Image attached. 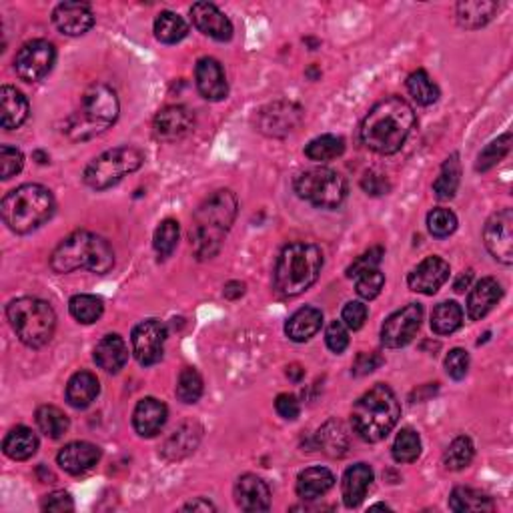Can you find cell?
<instances>
[{"mask_svg":"<svg viewBox=\"0 0 513 513\" xmlns=\"http://www.w3.org/2000/svg\"><path fill=\"white\" fill-rule=\"evenodd\" d=\"M416 113L401 97H387L379 101L363 121V145L379 155H393L409 139L416 127Z\"/></svg>","mask_w":513,"mask_h":513,"instance_id":"cell-1","label":"cell"},{"mask_svg":"<svg viewBox=\"0 0 513 513\" xmlns=\"http://www.w3.org/2000/svg\"><path fill=\"white\" fill-rule=\"evenodd\" d=\"M239 201L233 191L229 189H221V191L213 193L209 198H205L198 206L193 227H191V247L198 261L213 259L214 255L221 251L223 241H225L227 233L233 227L237 217Z\"/></svg>","mask_w":513,"mask_h":513,"instance_id":"cell-2","label":"cell"},{"mask_svg":"<svg viewBox=\"0 0 513 513\" xmlns=\"http://www.w3.org/2000/svg\"><path fill=\"white\" fill-rule=\"evenodd\" d=\"M121 105L114 90L105 82H95L80 97L79 111L64 121L66 137L74 143L101 135L119 119Z\"/></svg>","mask_w":513,"mask_h":513,"instance_id":"cell-3","label":"cell"},{"mask_svg":"<svg viewBox=\"0 0 513 513\" xmlns=\"http://www.w3.org/2000/svg\"><path fill=\"white\" fill-rule=\"evenodd\" d=\"M401 405L391 387L377 383L363 393L351 411V425L363 442L377 443L385 440L397 425Z\"/></svg>","mask_w":513,"mask_h":513,"instance_id":"cell-4","label":"cell"},{"mask_svg":"<svg viewBox=\"0 0 513 513\" xmlns=\"http://www.w3.org/2000/svg\"><path fill=\"white\" fill-rule=\"evenodd\" d=\"M51 267L61 275L79 269L105 275L114 267V251L106 239L88 231H74L53 251Z\"/></svg>","mask_w":513,"mask_h":513,"instance_id":"cell-5","label":"cell"},{"mask_svg":"<svg viewBox=\"0 0 513 513\" xmlns=\"http://www.w3.org/2000/svg\"><path fill=\"white\" fill-rule=\"evenodd\" d=\"M3 219L14 233H30L53 217L55 197L43 185H22L8 193L0 205Z\"/></svg>","mask_w":513,"mask_h":513,"instance_id":"cell-6","label":"cell"},{"mask_svg":"<svg viewBox=\"0 0 513 513\" xmlns=\"http://www.w3.org/2000/svg\"><path fill=\"white\" fill-rule=\"evenodd\" d=\"M323 269V253L313 243H291L279 255L275 287L281 295L297 297L315 283Z\"/></svg>","mask_w":513,"mask_h":513,"instance_id":"cell-7","label":"cell"},{"mask_svg":"<svg viewBox=\"0 0 513 513\" xmlns=\"http://www.w3.org/2000/svg\"><path fill=\"white\" fill-rule=\"evenodd\" d=\"M6 317L16 337L32 349H40L51 341L56 329V313L51 303L37 297H21L8 303Z\"/></svg>","mask_w":513,"mask_h":513,"instance_id":"cell-8","label":"cell"},{"mask_svg":"<svg viewBox=\"0 0 513 513\" xmlns=\"http://www.w3.org/2000/svg\"><path fill=\"white\" fill-rule=\"evenodd\" d=\"M145 163V155L135 147H117L105 151L97 159L90 161L85 169V185L93 191H106V189L121 183L130 172L139 171Z\"/></svg>","mask_w":513,"mask_h":513,"instance_id":"cell-9","label":"cell"},{"mask_svg":"<svg viewBox=\"0 0 513 513\" xmlns=\"http://www.w3.org/2000/svg\"><path fill=\"white\" fill-rule=\"evenodd\" d=\"M295 193L319 209H337L347 197V183L337 171L317 167L295 179Z\"/></svg>","mask_w":513,"mask_h":513,"instance_id":"cell-10","label":"cell"},{"mask_svg":"<svg viewBox=\"0 0 513 513\" xmlns=\"http://www.w3.org/2000/svg\"><path fill=\"white\" fill-rule=\"evenodd\" d=\"M303 109L299 105L289 101H275L265 105L255 114V127L265 137L283 139L301 125Z\"/></svg>","mask_w":513,"mask_h":513,"instance_id":"cell-11","label":"cell"},{"mask_svg":"<svg viewBox=\"0 0 513 513\" xmlns=\"http://www.w3.org/2000/svg\"><path fill=\"white\" fill-rule=\"evenodd\" d=\"M56 61V51L48 40L37 38L22 45L21 51L14 56V71L19 79L27 82L43 80L53 71Z\"/></svg>","mask_w":513,"mask_h":513,"instance_id":"cell-12","label":"cell"},{"mask_svg":"<svg viewBox=\"0 0 513 513\" xmlns=\"http://www.w3.org/2000/svg\"><path fill=\"white\" fill-rule=\"evenodd\" d=\"M421 321H424V307L419 303L405 305L383 323L382 343L387 349H399V347L409 345L417 335Z\"/></svg>","mask_w":513,"mask_h":513,"instance_id":"cell-13","label":"cell"},{"mask_svg":"<svg viewBox=\"0 0 513 513\" xmlns=\"http://www.w3.org/2000/svg\"><path fill=\"white\" fill-rule=\"evenodd\" d=\"M132 353L140 366H155L163 359L164 341H167V325L159 319L140 321L132 329Z\"/></svg>","mask_w":513,"mask_h":513,"instance_id":"cell-14","label":"cell"},{"mask_svg":"<svg viewBox=\"0 0 513 513\" xmlns=\"http://www.w3.org/2000/svg\"><path fill=\"white\" fill-rule=\"evenodd\" d=\"M484 241L495 261L503 265L513 263V211L501 209L487 219L484 227Z\"/></svg>","mask_w":513,"mask_h":513,"instance_id":"cell-15","label":"cell"},{"mask_svg":"<svg viewBox=\"0 0 513 513\" xmlns=\"http://www.w3.org/2000/svg\"><path fill=\"white\" fill-rule=\"evenodd\" d=\"M450 263L442 256H427L409 273L408 285L411 291L421 295H433L450 279Z\"/></svg>","mask_w":513,"mask_h":513,"instance_id":"cell-16","label":"cell"},{"mask_svg":"<svg viewBox=\"0 0 513 513\" xmlns=\"http://www.w3.org/2000/svg\"><path fill=\"white\" fill-rule=\"evenodd\" d=\"M193 122L195 117L187 106L171 105L156 113L153 121V132L156 139L164 140V143H175V140L183 139L193 129Z\"/></svg>","mask_w":513,"mask_h":513,"instance_id":"cell-17","label":"cell"},{"mask_svg":"<svg viewBox=\"0 0 513 513\" xmlns=\"http://www.w3.org/2000/svg\"><path fill=\"white\" fill-rule=\"evenodd\" d=\"M191 19L195 27L203 32L205 37H211L219 43H227L233 38V22L229 16L219 11L211 3H197L191 8Z\"/></svg>","mask_w":513,"mask_h":513,"instance_id":"cell-18","label":"cell"},{"mask_svg":"<svg viewBox=\"0 0 513 513\" xmlns=\"http://www.w3.org/2000/svg\"><path fill=\"white\" fill-rule=\"evenodd\" d=\"M195 79L198 93H201L206 101L219 103L223 98H227L229 95L227 77L217 59H213V56H203V59L197 63Z\"/></svg>","mask_w":513,"mask_h":513,"instance_id":"cell-19","label":"cell"},{"mask_svg":"<svg viewBox=\"0 0 513 513\" xmlns=\"http://www.w3.org/2000/svg\"><path fill=\"white\" fill-rule=\"evenodd\" d=\"M53 22L66 37H80L95 27V14L85 3H61L53 11Z\"/></svg>","mask_w":513,"mask_h":513,"instance_id":"cell-20","label":"cell"},{"mask_svg":"<svg viewBox=\"0 0 513 513\" xmlns=\"http://www.w3.org/2000/svg\"><path fill=\"white\" fill-rule=\"evenodd\" d=\"M167 405L155 399V397H145L132 411V427L140 437H155L156 433H161V429L167 424Z\"/></svg>","mask_w":513,"mask_h":513,"instance_id":"cell-21","label":"cell"},{"mask_svg":"<svg viewBox=\"0 0 513 513\" xmlns=\"http://www.w3.org/2000/svg\"><path fill=\"white\" fill-rule=\"evenodd\" d=\"M201 437H203V427L198 425L197 421H185V424H181L175 432L164 440L161 448L163 458L169 461L185 459L187 455H191L198 448Z\"/></svg>","mask_w":513,"mask_h":513,"instance_id":"cell-22","label":"cell"},{"mask_svg":"<svg viewBox=\"0 0 513 513\" xmlns=\"http://www.w3.org/2000/svg\"><path fill=\"white\" fill-rule=\"evenodd\" d=\"M98 459H101V450L97 448L95 443L88 442H72L56 455V461H59L61 469H64L66 474L71 475H80L85 471L93 469Z\"/></svg>","mask_w":513,"mask_h":513,"instance_id":"cell-23","label":"cell"},{"mask_svg":"<svg viewBox=\"0 0 513 513\" xmlns=\"http://www.w3.org/2000/svg\"><path fill=\"white\" fill-rule=\"evenodd\" d=\"M235 501L243 511H267L271 508V490L261 477L247 474L237 479Z\"/></svg>","mask_w":513,"mask_h":513,"instance_id":"cell-24","label":"cell"},{"mask_svg":"<svg viewBox=\"0 0 513 513\" xmlns=\"http://www.w3.org/2000/svg\"><path fill=\"white\" fill-rule=\"evenodd\" d=\"M503 297V289L500 285L498 279L485 277L482 281H477L475 287L471 289V293L467 297V315L471 321L484 319L487 313H490L495 305L500 303Z\"/></svg>","mask_w":513,"mask_h":513,"instance_id":"cell-25","label":"cell"},{"mask_svg":"<svg viewBox=\"0 0 513 513\" xmlns=\"http://www.w3.org/2000/svg\"><path fill=\"white\" fill-rule=\"evenodd\" d=\"M95 363L106 374H119L129 361V347L125 339L117 333L105 335L95 347Z\"/></svg>","mask_w":513,"mask_h":513,"instance_id":"cell-26","label":"cell"},{"mask_svg":"<svg viewBox=\"0 0 513 513\" xmlns=\"http://www.w3.org/2000/svg\"><path fill=\"white\" fill-rule=\"evenodd\" d=\"M371 484H374V469L367 463H355L345 471L341 492L343 501L347 508H359L361 501L366 500Z\"/></svg>","mask_w":513,"mask_h":513,"instance_id":"cell-27","label":"cell"},{"mask_svg":"<svg viewBox=\"0 0 513 513\" xmlns=\"http://www.w3.org/2000/svg\"><path fill=\"white\" fill-rule=\"evenodd\" d=\"M498 11L500 4L492 3V0H463L455 6V19H458L459 27L477 30L485 27L487 22H492Z\"/></svg>","mask_w":513,"mask_h":513,"instance_id":"cell-28","label":"cell"},{"mask_svg":"<svg viewBox=\"0 0 513 513\" xmlns=\"http://www.w3.org/2000/svg\"><path fill=\"white\" fill-rule=\"evenodd\" d=\"M0 122L3 129L14 130L29 119V101L21 90L4 85L0 88Z\"/></svg>","mask_w":513,"mask_h":513,"instance_id":"cell-29","label":"cell"},{"mask_svg":"<svg viewBox=\"0 0 513 513\" xmlns=\"http://www.w3.org/2000/svg\"><path fill=\"white\" fill-rule=\"evenodd\" d=\"M98 391H101V385H98L97 375L90 371H79L66 383V401L74 409H87L98 397Z\"/></svg>","mask_w":513,"mask_h":513,"instance_id":"cell-30","label":"cell"},{"mask_svg":"<svg viewBox=\"0 0 513 513\" xmlns=\"http://www.w3.org/2000/svg\"><path fill=\"white\" fill-rule=\"evenodd\" d=\"M323 325V313L317 307H303L295 311L285 323V333L295 343L309 341L313 335L319 333Z\"/></svg>","mask_w":513,"mask_h":513,"instance_id":"cell-31","label":"cell"},{"mask_svg":"<svg viewBox=\"0 0 513 513\" xmlns=\"http://www.w3.org/2000/svg\"><path fill=\"white\" fill-rule=\"evenodd\" d=\"M333 485L335 475L327 467H309L301 471L299 477H297L295 490L301 500L311 501L325 495Z\"/></svg>","mask_w":513,"mask_h":513,"instance_id":"cell-32","label":"cell"},{"mask_svg":"<svg viewBox=\"0 0 513 513\" xmlns=\"http://www.w3.org/2000/svg\"><path fill=\"white\" fill-rule=\"evenodd\" d=\"M38 450V437L37 433L32 432V429L19 425L11 429V432L6 433L4 442H3V451L6 458H11L14 461H24V459H30L32 455L37 453Z\"/></svg>","mask_w":513,"mask_h":513,"instance_id":"cell-33","label":"cell"},{"mask_svg":"<svg viewBox=\"0 0 513 513\" xmlns=\"http://www.w3.org/2000/svg\"><path fill=\"white\" fill-rule=\"evenodd\" d=\"M315 440L323 453L331 455V458H343L349 450V433L339 419H329L317 432Z\"/></svg>","mask_w":513,"mask_h":513,"instance_id":"cell-34","label":"cell"},{"mask_svg":"<svg viewBox=\"0 0 513 513\" xmlns=\"http://www.w3.org/2000/svg\"><path fill=\"white\" fill-rule=\"evenodd\" d=\"M189 35V24L177 13L164 11L155 19V37L159 43L177 45Z\"/></svg>","mask_w":513,"mask_h":513,"instance_id":"cell-35","label":"cell"},{"mask_svg":"<svg viewBox=\"0 0 513 513\" xmlns=\"http://www.w3.org/2000/svg\"><path fill=\"white\" fill-rule=\"evenodd\" d=\"M461 183V164H459V155L453 153L448 156L442 167L440 177L435 179L433 183V193L440 201H450L455 197Z\"/></svg>","mask_w":513,"mask_h":513,"instance_id":"cell-36","label":"cell"},{"mask_svg":"<svg viewBox=\"0 0 513 513\" xmlns=\"http://www.w3.org/2000/svg\"><path fill=\"white\" fill-rule=\"evenodd\" d=\"M450 509L451 511H493L495 503L490 495H485L471 487H455L450 495Z\"/></svg>","mask_w":513,"mask_h":513,"instance_id":"cell-37","label":"cell"},{"mask_svg":"<svg viewBox=\"0 0 513 513\" xmlns=\"http://www.w3.org/2000/svg\"><path fill=\"white\" fill-rule=\"evenodd\" d=\"M463 325V309L459 303L443 301L432 313V329L437 335H451Z\"/></svg>","mask_w":513,"mask_h":513,"instance_id":"cell-38","label":"cell"},{"mask_svg":"<svg viewBox=\"0 0 513 513\" xmlns=\"http://www.w3.org/2000/svg\"><path fill=\"white\" fill-rule=\"evenodd\" d=\"M37 425L51 440H61L69 432L71 421L63 409L55 408V405H43L37 411Z\"/></svg>","mask_w":513,"mask_h":513,"instance_id":"cell-39","label":"cell"},{"mask_svg":"<svg viewBox=\"0 0 513 513\" xmlns=\"http://www.w3.org/2000/svg\"><path fill=\"white\" fill-rule=\"evenodd\" d=\"M345 153V140L343 137L337 135H321L317 139H313L311 143L305 147V155H307L309 161L315 163H327L333 161L337 156H341Z\"/></svg>","mask_w":513,"mask_h":513,"instance_id":"cell-40","label":"cell"},{"mask_svg":"<svg viewBox=\"0 0 513 513\" xmlns=\"http://www.w3.org/2000/svg\"><path fill=\"white\" fill-rule=\"evenodd\" d=\"M69 311L71 315L77 319L82 325H90V323H95L101 319L103 311H105V305L103 299L97 295H74L71 303H69Z\"/></svg>","mask_w":513,"mask_h":513,"instance_id":"cell-41","label":"cell"},{"mask_svg":"<svg viewBox=\"0 0 513 513\" xmlns=\"http://www.w3.org/2000/svg\"><path fill=\"white\" fill-rule=\"evenodd\" d=\"M408 90L409 95L413 97V101L429 106L437 103V98H440V88L433 82V79L429 77L425 71H416L411 72L408 77Z\"/></svg>","mask_w":513,"mask_h":513,"instance_id":"cell-42","label":"cell"},{"mask_svg":"<svg viewBox=\"0 0 513 513\" xmlns=\"http://www.w3.org/2000/svg\"><path fill=\"white\" fill-rule=\"evenodd\" d=\"M475 448L474 442L467 435H459L450 443V448L443 453V466L451 471L466 469L471 461H474Z\"/></svg>","mask_w":513,"mask_h":513,"instance_id":"cell-43","label":"cell"},{"mask_svg":"<svg viewBox=\"0 0 513 513\" xmlns=\"http://www.w3.org/2000/svg\"><path fill=\"white\" fill-rule=\"evenodd\" d=\"M393 459L397 463H413L421 455V437L416 429L405 427L397 433L393 442Z\"/></svg>","mask_w":513,"mask_h":513,"instance_id":"cell-44","label":"cell"},{"mask_svg":"<svg viewBox=\"0 0 513 513\" xmlns=\"http://www.w3.org/2000/svg\"><path fill=\"white\" fill-rule=\"evenodd\" d=\"M179 233V223L175 219H164L159 223L153 237V247L161 259H167V256H171L172 251L177 249Z\"/></svg>","mask_w":513,"mask_h":513,"instance_id":"cell-45","label":"cell"},{"mask_svg":"<svg viewBox=\"0 0 513 513\" xmlns=\"http://www.w3.org/2000/svg\"><path fill=\"white\" fill-rule=\"evenodd\" d=\"M203 389H205L203 387V377H201V374H198L197 369L185 367L183 371H181L179 379H177V389H175L179 401H183L187 405L197 403L198 399H201Z\"/></svg>","mask_w":513,"mask_h":513,"instance_id":"cell-46","label":"cell"},{"mask_svg":"<svg viewBox=\"0 0 513 513\" xmlns=\"http://www.w3.org/2000/svg\"><path fill=\"white\" fill-rule=\"evenodd\" d=\"M509 147H511V132H506V135H501L500 139L492 140V143L487 145L482 153H479L475 171L485 172V171L493 169L495 164H498L503 156L509 153Z\"/></svg>","mask_w":513,"mask_h":513,"instance_id":"cell-47","label":"cell"},{"mask_svg":"<svg viewBox=\"0 0 513 513\" xmlns=\"http://www.w3.org/2000/svg\"><path fill=\"white\" fill-rule=\"evenodd\" d=\"M427 229L433 237L445 239L453 235L455 229H458V217H455L453 211L437 206V209L427 214Z\"/></svg>","mask_w":513,"mask_h":513,"instance_id":"cell-48","label":"cell"},{"mask_svg":"<svg viewBox=\"0 0 513 513\" xmlns=\"http://www.w3.org/2000/svg\"><path fill=\"white\" fill-rule=\"evenodd\" d=\"M383 285H385V275L379 269H371L355 277V291L367 301L375 299V297L383 291Z\"/></svg>","mask_w":513,"mask_h":513,"instance_id":"cell-49","label":"cell"},{"mask_svg":"<svg viewBox=\"0 0 513 513\" xmlns=\"http://www.w3.org/2000/svg\"><path fill=\"white\" fill-rule=\"evenodd\" d=\"M383 247H371L369 251H366L363 255H359L357 259H355L349 267H347V277L355 279L361 273L371 271V269H379V265L383 261Z\"/></svg>","mask_w":513,"mask_h":513,"instance_id":"cell-50","label":"cell"},{"mask_svg":"<svg viewBox=\"0 0 513 513\" xmlns=\"http://www.w3.org/2000/svg\"><path fill=\"white\" fill-rule=\"evenodd\" d=\"M22 167H24V155L19 148L8 145L0 147V175H3L4 181L19 175Z\"/></svg>","mask_w":513,"mask_h":513,"instance_id":"cell-51","label":"cell"},{"mask_svg":"<svg viewBox=\"0 0 513 513\" xmlns=\"http://www.w3.org/2000/svg\"><path fill=\"white\" fill-rule=\"evenodd\" d=\"M445 371H448V375L455 382H459L467 375L469 371V355L466 349H461V347H455L448 353V357H445Z\"/></svg>","mask_w":513,"mask_h":513,"instance_id":"cell-52","label":"cell"},{"mask_svg":"<svg viewBox=\"0 0 513 513\" xmlns=\"http://www.w3.org/2000/svg\"><path fill=\"white\" fill-rule=\"evenodd\" d=\"M325 343L329 349L337 355L347 349V345H349V333H347L343 321L329 323V327L325 331Z\"/></svg>","mask_w":513,"mask_h":513,"instance_id":"cell-53","label":"cell"},{"mask_svg":"<svg viewBox=\"0 0 513 513\" xmlns=\"http://www.w3.org/2000/svg\"><path fill=\"white\" fill-rule=\"evenodd\" d=\"M367 305L366 303H361V301H349L343 307V313H341V321H343V325L345 327H349L353 331H357L361 329L363 325H366V321H367Z\"/></svg>","mask_w":513,"mask_h":513,"instance_id":"cell-54","label":"cell"},{"mask_svg":"<svg viewBox=\"0 0 513 513\" xmlns=\"http://www.w3.org/2000/svg\"><path fill=\"white\" fill-rule=\"evenodd\" d=\"M361 189L371 197H382L391 191V183L389 179L379 171H367L361 179Z\"/></svg>","mask_w":513,"mask_h":513,"instance_id":"cell-55","label":"cell"},{"mask_svg":"<svg viewBox=\"0 0 513 513\" xmlns=\"http://www.w3.org/2000/svg\"><path fill=\"white\" fill-rule=\"evenodd\" d=\"M40 508H43L45 511H53V513H69V511H74V501L69 492H53V493L45 495Z\"/></svg>","mask_w":513,"mask_h":513,"instance_id":"cell-56","label":"cell"},{"mask_svg":"<svg viewBox=\"0 0 513 513\" xmlns=\"http://www.w3.org/2000/svg\"><path fill=\"white\" fill-rule=\"evenodd\" d=\"M383 363V357L379 353L375 351H371V353H359L357 357H355V363H353V375H369V374H374V371L382 366Z\"/></svg>","mask_w":513,"mask_h":513,"instance_id":"cell-57","label":"cell"},{"mask_svg":"<svg viewBox=\"0 0 513 513\" xmlns=\"http://www.w3.org/2000/svg\"><path fill=\"white\" fill-rule=\"evenodd\" d=\"M275 409L283 419L295 421L301 413V405H299V401H297L295 395L281 393V395H277V399H275Z\"/></svg>","mask_w":513,"mask_h":513,"instance_id":"cell-58","label":"cell"},{"mask_svg":"<svg viewBox=\"0 0 513 513\" xmlns=\"http://www.w3.org/2000/svg\"><path fill=\"white\" fill-rule=\"evenodd\" d=\"M223 295H225L231 301L239 299V297L245 295V283H241V281H229L225 289H223Z\"/></svg>","mask_w":513,"mask_h":513,"instance_id":"cell-59","label":"cell"},{"mask_svg":"<svg viewBox=\"0 0 513 513\" xmlns=\"http://www.w3.org/2000/svg\"><path fill=\"white\" fill-rule=\"evenodd\" d=\"M185 511H214V506L209 501V500H203V498H197L195 501L191 503H187V506L183 508Z\"/></svg>","mask_w":513,"mask_h":513,"instance_id":"cell-60","label":"cell"},{"mask_svg":"<svg viewBox=\"0 0 513 513\" xmlns=\"http://www.w3.org/2000/svg\"><path fill=\"white\" fill-rule=\"evenodd\" d=\"M471 279H474V271H466V273H461V275L458 277V281L453 283V289L458 293H463L466 289L471 285Z\"/></svg>","mask_w":513,"mask_h":513,"instance_id":"cell-61","label":"cell"},{"mask_svg":"<svg viewBox=\"0 0 513 513\" xmlns=\"http://www.w3.org/2000/svg\"><path fill=\"white\" fill-rule=\"evenodd\" d=\"M287 375L291 377L293 382H301V377L305 375V369H303L301 366H297V363H295V366H289V367H287Z\"/></svg>","mask_w":513,"mask_h":513,"instance_id":"cell-62","label":"cell"},{"mask_svg":"<svg viewBox=\"0 0 513 513\" xmlns=\"http://www.w3.org/2000/svg\"><path fill=\"white\" fill-rule=\"evenodd\" d=\"M35 159H40V163H43V164H45V163H48V156H45V155L40 153V151H37V153H35Z\"/></svg>","mask_w":513,"mask_h":513,"instance_id":"cell-63","label":"cell"}]
</instances>
